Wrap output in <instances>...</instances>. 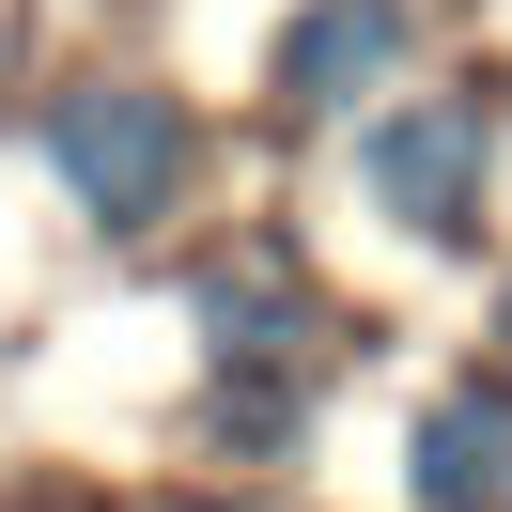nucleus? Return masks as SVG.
<instances>
[{"instance_id": "3", "label": "nucleus", "mask_w": 512, "mask_h": 512, "mask_svg": "<svg viewBox=\"0 0 512 512\" xmlns=\"http://www.w3.org/2000/svg\"><path fill=\"white\" fill-rule=\"evenodd\" d=\"M404 497L419 512H512V373H450L404 419Z\"/></svg>"}, {"instance_id": "5", "label": "nucleus", "mask_w": 512, "mask_h": 512, "mask_svg": "<svg viewBox=\"0 0 512 512\" xmlns=\"http://www.w3.org/2000/svg\"><path fill=\"white\" fill-rule=\"evenodd\" d=\"M497 342H512V295H497Z\"/></svg>"}, {"instance_id": "1", "label": "nucleus", "mask_w": 512, "mask_h": 512, "mask_svg": "<svg viewBox=\"0 0 512 512\" xmlns=\"http://www.w3.org/2000/svg\"><path fill=\"white\" fill-rule=\"evenodd\" d=\"M187 94H156V78H78V94H47V187L78 202L94 233H156L171 202H187Z\"/></svg>"}, {"instance_id": "4", "label": "nucleus", "mask_w": 512, "mask_h": 512, "mask_svg": "<svg viewBox=\"0 0 512 512\" xmlns=\"http://www.w3.org/2000/svg\"><path fill=\"white\" fill-rule=\"evenodd\" d=\"M404 63H419V0H311L280 32V109H357V94H404Z\"/></svg>"}, {"instance_id": "2", "label": "nucleus", "mask_w": 512, "mask_h": 512, "mask_svg": "<svg viewBox=\"0 0 512 512\" xmlns=\"http://www.w3.org/2000/svg\"><path fill=\"white\" fill-rule=\"evenodd\" d=\"M357 171H373V202L404 233H481V202H497V109L481 94H404L357 140Z\"/></svg>"}]
</instances>
